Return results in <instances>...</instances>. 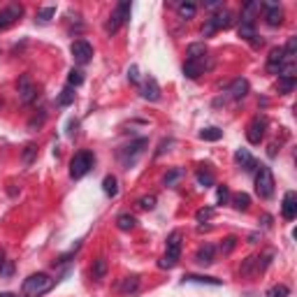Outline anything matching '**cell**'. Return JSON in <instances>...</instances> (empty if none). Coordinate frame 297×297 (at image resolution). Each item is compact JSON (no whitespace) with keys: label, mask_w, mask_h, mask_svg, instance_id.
Masks as SVG:
<instances>
[{"label":"cell","mask_w":297,"mask_h":297,"mask_svg":"<svg viewBox=\"0 0 297 297\" xmlns=\"http://www.w3.org/2000/svg\"><path fill=\"white\" fill-rule=\"evenodd\" d=\"M107 274V260L105 258H98V260H93V279H105Z\"/></svg>","instance_id":"31"},{"label":"cell","mask_w":297,"mask_h":297,"mask_svg":"<svg viewBox=\"0 0 297 297\" xmlns=\"http://www.w3.org/2000/svg\"><path fill=\"white\" fill-rule=\"evenodd\" d=\"M283 61H286L283 47H276V49H272V51H269V56H267V72L279 74V70H281Z\"/></svg>","instance_id":"14"},{"label":"cell","mask_w":297,"mask_h":297,"mask_svg":"<svg viewBox=\"0 0 297 297\" xmlns=\"http://www.w3.org/2000/svg\"><path fill=\"white\" fill-rule=\"evenodd\" d=\"M281 214H283V218H286V221H293V218L297 216V195L293 191H288L286 195H283Z\"/></svg>","instance_id":"15"},{"label":"cell","mask_w":297,"mask_h":297,"mask_svg":"<svg viewBox=\"0 0 297 297\" xmlns=\"http://www.w3.org/2000/svg\"><path fill=\"white\" fill-rule=\"evenodd\" d=\"M139 290V276H126L123 281H121V293L123 295H132V293H137Z\"/></svg>","instance_id":"23"},{"label":"cell","mask_w":297,"mask_h":297,"mask_svg":"<svg viewBox=\"0 0 297 297\" xmlns=\"http://www.w3.org/2000/svg\"><path fill=\"white\" fill-rule=\"evenodd\" d=\"M0 107H2V100H0Z\"/></svg>","instance_id":"48"},{"label":"cell","mask_w":297,"mask_h":297,"mask_svg":"<svg viewBox=\"0 0 297 297\" xmlns=\"http://www.w3.org/2000/svg\"><path fill=\"white\" fill-rule=\"evenodd\" d=\"M214 255H216V248L214 244H202L198 251H195V263L202 267L207 265H214Z\"/></svg>","instance_id":"16"},{"label":"cell","mask_w":297,"mask_h":297,"mask_svg":"<svg viewBox=\"0 0 297 297\" xmlns=\"http://www.w3.org/2000/svg\"><path fill=\"white\" fill-rule=\"evenodd\" d=\"M139 207H142V209H153V207H156V198H153V195L142 198V200H139Z\"/></svg>","instance_id":"45"},{"label":"cell","mask_w":297,"mask_h":297,"mask_svg":"<svg viewBox=\"0 0 297 297\" xmlns=\"http://www.w3.org/2000/svg\"><path fill=\"white\" fill-rule=\"evenodd\" d=\"M297 86V79L295 77H279V93H290L293 88Z\"/></svg>","instance_id":"30"},{"label":"cell","mask_w":297,"mask_h":297,"mask_svg":"<svg viewBox=\"0 0 297 297\" xmlns=\"http://www.w3.org/2000/svg\"><path fill=\"white\" fill-rule=\"evenodd\" d=\"M183 283H207V286H221V279H214V276H200V274H186L183 276Z\"/></svg>","instance_id":"21"},{"label":"cell","mask_w":297,"mask_h":297,"mask_svg":"<svg viewBox=\"0 0 297 297\" xmlns=\"http://www.w3.org/2000/svg\"><path fill=\"white\" fill-rule=\"evenodd\" d=\"M255 193L263 200H269L274 195V174L267 165H260L258 172H255Z\"/></svg>","instance_id":"2"},{"label":"cell","mask_w":297,"mask_h":297,"mask_svg":"<svg viewBox=\"0 0 297 297\" xmlns=\"http://www.w3.org/2000/svg\"><path fill=\"white\" fill-rule=\"evenodd\" d=\"M239 37H244V40H253L255 37V26L253 23H239Z\"/></svg>","instance_id":"36"},{"label":"cell","mask_w":297,"mask_h":297,"mask_svg":"<svg viewBox=\"0 0 297 297\" xmlns=\"http://www.w3.org/2000/svg\"><path fill=\"white\" fill-rule=\"evenodd\" d=\"M195 12H198V7H195L193 2H181L179 5V16L181 19H186V21L195 16Z\"/></svg>","instance_id":"32"},{"label":"cell","mask_w":297,"mask_h":297,"mask_svg":"<svg viewBox=\"0 0 297 297\" xmlns=\"http://www.w3.org/2000/svg\"><path fill=\"white\" fill-rule=\"evenodd\" d=\"M181 177H183V170H172L163 177V183H165V186H174V181L181 179Z\"/></svg>","instance_id":"37"},{"label":"cell","mask_w":297,"mask_h":297,"mask_svg":"<svg viewBox=\"0 0 297 297\" xmlns=\"http://www.w3.org/2000/svg\"><path fill=\"white\" fill-rule=\"evenodd\" d=\"M265 130H267V118L263 114H258V116L248 123L246 128V139L251 142V144H260L263 137H265Z\"/></svg>","instance_id":"8"},{"label":"cell","mask_w":297,"mask_h":297,"mask_svg":"<svg viewBox=\"0 0 297 297\" xmlns=\"http://www.w3.org/2000/svg\"><path fill=\"white\" fill-rule=\"evenodd\" d=\"M139 96L144 98V100H148V102H158V100H160V86H158V82H156L153 77L144 79V82H142V86H139Z\"/></svg>","instance_id":"11"},{"label":"cell","mask_w":297,"mask_h":297,"mask_svg":"<svg viewBox=\"0 0 297 297\" xmlns=\"http://www.w3.org/2000/svg\"><path fill=\"white\" fill-rule=\"evenodd\" d=\"M214 216V209L212 207H204V209H200V212L195 214V218H198V223H207L209 218Z\"/></svg>","instance_id":"40"},{"label":"cell","mask_w":297,"mask_h":297,"mask_svg":"<svg viewBox=\"0 0 297 297\" xmlns=\"http://www.w3.org/2000/svg\"><path fill=\"white\" fill-rule=\"evenodd\" d=\"M260 7H263V2H258V0H253V2H246L244 7H242V23H253L255 21V14L260 12Z\"/></svg>","instance_id":"20"},{"label":"cell","mask_w":297,"mask_h":297,"mask_svg":"<svg viewBox=\"0 0 297 297\" xmlns=\"http://www.w3.org/2000/svg\"><path fill=\"white\" fill-rule=\"evenodd\" d=\"M179 255H181V232L174 230V232L167 237V251H165V258L160 260L158 265L163 269H172V267L179 263Z\"/></svg>","instance_id":"3"},{"label":"cell","mask_w":297,"mask_h":297,"mask_svg":"<svg viewBox=\"0 0 297 297\" xmlns=\"http://www.w3.org/2000/svg\"><path fill=\"white\" fill-rule=\"evenodd\" d=\"M84 84V72L82 70H70V74H67V86H72V88H77V86Z\"/></svg>","instance_id":"33"},{"label":"cell","mask_w":297,"mask_h":297,"mask_svg":"<svg viewBox=\"0 0 297 297\" xmlns=\"http://www.w3.org/2000/svg\"><path fill=\"white\" fill-rule=\"evenodd\" d=\"M198 183H200V186H204V188H207V186H214V174L212 172H198Z\"/></svg>","instance_id":"38"},{"label":"cell","mask_w":297,"mask_h":297,"mask_svg":"<svg viewBox=\"0 0 297 297\" xmlns=\"http://www.w3.org/2000/svg\"><path fill=\"white\" fill-rule=\"evenodd\" d=\"M102 191H105V195H109V198H116V193H118L116 177H112V174H107L105 179H102Z\"/></svg>","instance_id":"25"},{"label":"cell","mask_w":297,"mask_h":297,"mask_svg":"<svg viewBox=\"0 0 297 297\" xmlns=\"http://www.w3.org/2000/svg\"><path fill=\"white\" fill-rule=\"evenodd\" d=\"M93 167V153H88V151H79V153H74L72 160H70V177L72 179H82L86 177L88 172Z\"/></svg>","instance_id":"5"},{"label":"cell","mask_w":297,"mask_h":297,"mask_svg":"<svg viewBox=\"0 0 297 297\" xmlns=\"http://www.w3.org/2000/svg\"><path fill=\"white\" fill-rule=\"evenodd\" d=\"M234 160H237V165L242 167L244 172H253L255 167H258V163H255V158L246 151V148H237V153H234Z\"/></svg>","instance_id":"17"},{"label":"cell","mask_w":297,"mask_h":297,"mask_svg":"<svg viewBox=\"0 0 297 297\" xmlns=\"http://www.w3.org/2000/svg\"><path fill=\"white\" fill-rule=\"evenodd\" d=\"M35 153H37V147L35 144H26V148H23V163H33V158H35Z\"/></svg>","instance_id":"39"},{"label":"cell","mask_w":297,"mask_h":297,"mask_svg":"<svg viewBox=\"0 0 297 297\" xmlns=\"http://www.w3.org/2000/svg\"><path fill=\"white\" fill-rule=\"evenodd\" d=\"M223 137V130L221 128H204V130H200V139H204V142H218V139Z\"/></svg>","instance_id":"28"},{"label":"cell","mask_w":297,"mask_h":297,"mask_svg":"<svg viewBox=\"0 0 297 297\" xmlns=\"http://www.w3.org/2000/svg\"><path fill=\"white\" fill-rule=\"evenodd\" d=\"M44 118H47V114H44V112H40V116H33L31 118L28 128H31V130H40V128H42V123H44Z\"/></svg>","instance_id":"42"},{"label":"cell","mask_w":297,"mask_h":297,"mask_svg":"<svg viewBox=\"0 0 297 297\" xmlns=\"http://www.w3.org/2000/svg\"><path fill=\"white\" fill-rule=\"evenodd\" d=\"M128 82H130V84H139V70H137V65H130V67H128Z\"/></svg>","instance_id":"43"},{"label":"cell","mask_w":297,"mask_h":297,"mask_svg":"<svg viewBox=\"0 0 297 297\" xmlns=\"http://www.w3.org/2000/svg\"><path fill=\"white\" fill-rule=\"evenodd\" d=\"M228 26H230V12L221 10V12H216V14H212V16L207 19V23L202 26V35H204V37H209V35H214L216 31L228 28Z\"/></svg>","instance_id":"7"},{"label":"cell","mask_w":297,"mask_h":297,"mask_svg":"<svg viewBox=\"0 0 297 297\" xmlns=\"http://www.w3.org/2000/svg\"><path fill=\"white\" fill-rule=\"evenodd\" d=\"M2 265H5V251L0 248V269H2Z\"/></svg>","instance_id":"46"},{"label":"cell","mask_w":297,"mask_h":297,"mask_svg":"<svg viewBox=\"0 0 297 297\" xmlns=\"http://www.w3.org/2000/svg\"><path fill=\"white\" fill-rule=\"evenodd\" d=\"M0 297H14L12 293H0Z\"/></svg>","instance_id":"47"},{"label":"cell","mask_w":297,"mask_h":297,"mask_svg":"<svg viewBox=\"0 0 297 297\" xmlns=\"http://www.w3.org/2000/svg\"><path fill=\"white\" fill-rule=\"evenodd\" d=\"M246 93H248V82H246L244 77L234 79L232 84H230V88H228V96L232 98V100H242V98H246Z\"/></svg>","instance_id":"18"},{"label":"cell","mask_w":297,"mask_h":297,"mask_svg":"<svg viewBox=\"0 0 297 297\" xmlns=\"http://www.w3.org/2000/svg\"><path fill=\"white\" fill-rule=\"evenodd\" d=\"M70 51H72V58L79 65H86L93 58V47L86 42V40H74L72 47H70Z\"/></svg>","instance_id":"9"},{"label":"cell","mask_w":297,"mask_h":297,"mask_svg":"<svg viewBox=\"0 0 297 297\" xmlns=\"http://www.w3.org/2000/svg\"><path fill=\"white\" fill-rule=\"evenodd\" d=\"M56 102H58L61 107H70V105H72V102H74V88H72V86H65Z\"/></svg>","instance_id":"29"},{"label":"cell","mask_w":297,"mask_h":297,"mask_svg":"<svg viewBox=\"0 0 297 297\" xmlns=\"http://www.w3.org/2000/svg\"><path fill=\"white\" fill-rule=\"evenodd\" d=\"M263 7H265V21L267 26H281L283 21V10L276 5V2H263Z\"/></svg>","instance_id":"13"},{"label":"cell","mask_w":297,"mask_h":297,"mask_svg":"<svg viewBox=\"0 0 297 297\" xmlns=\"http://www.w3.org/2000/svg\"><path fill=\"white\" fill-rule=\"evenodd\" d=\"M53 16H56V7H42L37 12V21L40 23H49Z\"/></svg>","instance_id":"35"},{"label":"cell","mask_w":297,"mask_h":297,"mask_svg":"<svg viewBox=\"0 0 297 297\" xmlns=\"http://www.w3.org/2000/svg\"><path fill=\"white\" fill-rule=\"evenodd\" d=\"M147 144H148L147 137H139V139H135V142H130L128 147L121 148V151H118V160H121V165H123V167H130V165L137 160V156H142V151H144Z\"/></svg>","instance_id":"6"},{"label":"cell","mask_w":297,"mask_h":297,"mask_svg":"<svg viewBox=\"0 0 297 297\" xmlns=\"http://www.w3.org/2000/svg\"><path fill=\"white\" fill-rule=\"evenodd\" d=\"M135 216L132 214H118V218H116V228L118 230H123V232H130L132 228H135Z\"/></svg>","instance_id":"24"},{"label":"cell","mask_w":297,"mask_h":297,"mask_svg":"<svg viewBox=\"0 0 297 297\" xmlns=\"http://www.w3.org/2000/svg\"><path fill=\"white\" fill-rule=\"evenodd\" d=\"M207 56V47L204 44H188L186 49V61H200Z\"/></svg>","instance_id":"22"},{"label":"cell","mask_w":297,"mask_h":297,"mask_svg":"<svg viewBox=\"0 0 297 297\" xmlns=\"http://www.w3.org/2000/svg\"><path fill=\"white\" fill-rule=\"evenodd\" d=\"M53 288V279H49L47 274H33L23 281V295L26 297H42L44 293H49Z\"/></svg>","instance_id":"1"},{"label":"cell","mask_w":297,"mask_h":297,"mask_svg":"<svg viewBox=\"0 0 297 297\" xmlns=\"http://www.w3.org/2000/svg\"><path fill=\"white\" fill-rule=\"evenodd\" d=\"M234 246H237V237H232V234H230V237H225V239H223L221 251H223V253H230Z\"/></svg>","instance_id":"41"},{"label":"cell","mask_w":297,"mask_h":297,"mask_svg":"<svg viewBox=\"0 0 297 297\" xmlns=\"http://www.w3.org/2000/svg\"><path fill=\"white\" fill-rule=\"evenodd\" d=\"M204 58H207V56H204ZM204 58H200V61H186V63H183V74H186L188 79H198V77L207 70Z\"/></svg>","instance_id":"19"},{"label":"cell","mask_w":297,"mask_h":297,"mask_svg":"<svg viewBox=\"0 0 297 297\" xmlns=\"http://www.w3.org/2000/svg\"><path fill=\"white\" fill-rule=\"evenodd\" d=\"M255 269H258V272L263 269V265H260V258H255V255H251V258H246V260H244V265H242V274L248 276V274H253Z\"/></svg>","instance_id":"26"},{"label":"cell","mask_w":297,"mask_h":297,"mask_svg":"<svg viewBox=\"0 0 297 297\" xmlns=\"http://www.w3.org/2000/svg\"><path fill=\"white\" fill-rule=\"evenodd\" d=\"M232 207L237 212H246L251 207V198L246 193H237V195H232Z\"/></svg>","instance_id":"27"},{"label":"cell","mask_w":297,"mask_h":297,"mask_svg":"<svg viewBox=\"0 0 297 297\" xmlns=\"http://www.w3.org/2000/svg\"><path fill=\"white\" fill-rule=\"evenodd\" d=\"M216 198H218V202H221V204H225V202L230 200V191H228V186H218Z\"/></svg>","instance_id":"44"},{"label":"cell","mask_w":297,"mask_h":297,"mask_svg":"<svg viewBox=\"0 0 297 297\" xmlns=\"http://www.w3.org/2000/svg\"><path fill=\"white\" fill-rule=\"evenodd\" d=\"M16 91H19V100H21L23 105L33 102V100H35V96H37V88H35V84L31 82V77H28V74H23L21 79H19Z\"/></svg>","instance_id":"10"},{"label":"cell","mask_w":297,"mask_h":297,"mask_svg":"<svg viewBox=\"0 0 297 297\" xmlns=\"http://www.w3.org/2000/svg\"><path fill=\"white\" fill-rule=\"evenodd\" d=\"M288 295H290V288L283 286V283H279V286H272V288H269L265 297H288Z\"/></svg>","instance_id":"34"},{"label":"cell","mask_w":297,"mask_h":297,"mask_svg":"<svg viewBox=\"0 0 297 297\" xmlns=\"http://www.w3.org/2000/svg\"><path fill=\"white\" fill-rule=\"evenodd\" d=\"M21 14H23V7H21V5H7L5 10L0 12V31L10 28V26L16 21V19H21Z\"/></svg>","instance_id":"12"},{"label":"cell","mask_w":297,"mask_h":297,"mask_svg":"<svg viewBox=\"0 0 297 297\" xmlns=\"http://www.w3.org/2000/svg\"><path fill=\"white\" fill-rule=\"evenodd\" d=\"M130 10H132V5L128 2V0H121L116 7H114V12H112V16H109V21L105 23V31L109 33V35H114V33L123 26V23L130 19Z\"/></svg>","instance_id":"4"}]
</instances>
